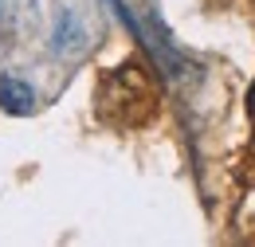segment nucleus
Segmentation results:
<instances>
[{"label": "nucleus", "mask_w": 255, "mask_h": 247, "mask_svg": "<svg viewBox=\"0 0 255 247\" xmlns=\"http://www.w3.org/2000/svg\"><path fill=\"white\" fill-rule=\"evenodd\" d=\"M248 110L255 114V87H252V94H248Z\"/></svg>", "instance_id": "7ed1b4c3"}, {"label": "nucleus", "mask_w": 255, "mask_h": 247, "mask_svg": "<svg viewBox=\"0 0 255 247\" xmlns=\"http://www.w3.org/2000/svg\"><path fill=\"white\" fill-rule=\"evenodd\" d=\"M35 102V94L28 83H20V79H4L0 83V106L8 110V114H28Z\"/></svg>", "instance_id": "f03ea898"}, {"label": "nucleus", "mask_w": 255, "mask_h": 247, "mask_svg": "<svg viewBox=\"0 0 255 247\" xmlns=\"http://www.w3.org/2000/svg\"><path fill=\"white\" fill-rule=\"evenodd\" d=\"M153 106V83L141 67H118L114 75H106L102 91H98V110L114 122H141Z\"/></svg>", "instance_id": "f257e3e1"}]
</instances>
